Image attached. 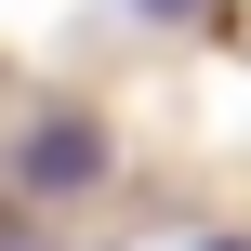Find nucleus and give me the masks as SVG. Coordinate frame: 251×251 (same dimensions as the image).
<instances>
[{"mask_svg":"<svg viewBox=\"0 0 251 251\" xmlns=\"http://www.w3.org/2000/svg\"><path fill=\"white\" fill-rule=\"evenodd\" d=\"M13 185H26V199H93V185H106V132H93L79 106L26 119V132H13Z\"/></svg>","mask_w":251,"mask_h":251,"instance_id":"obj_1","label":"nucleus"},{"mask_svg":"<svg viewBox=\"0 0 251 251\" xmlns=\"http://www.w3.org/2000/svg\"><path fill=\"white\" fill-rule=\"evenodd\" d=\"M132 13H199V0H132Z\"/></svg>","mask_w":251,"mask_h":251,"instance_id":"obj_2","label":"nucleus"},{"mask_svg":"<svg viewBox=\"0 0 251 251\" xmlns=\"http://www.w3.org/2000/svg\"><path fill=\"white\" fill-rule=\"evenodd\" d=\"M199 251H251V238H199Z\"/></svg>","mask_w":251,"mask_h":251,"instance_id":"obj_3","label":"nucleus"}]
</instances>
